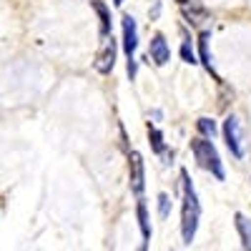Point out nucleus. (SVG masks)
Wrapping results in <instances>:
<instances>
[{"instance_id":"obj_5","label":"nucleus","mask_w":251,"mask_h":251,"mask_svg":"<svg viewBox=\"0 0 251 251\" xmlns=\"http://www.w3.org/2000/svg\"><path fill=\"white\" fill-rule=\"evenodd\" d=\"M113 63H116V40L113 38H106L98 58H96V71L98 73H111L113 71Z\"/></svg>"},{"instance_id":"obj_10","label":"nucleus","mask_w":251,"mask_h":251,"mask_svg":"<svg viewBox=\"0 0 251 251\" xmlns=\"http://www.w3.org/2000/svg\"><path fill=\"white\" fill-rule=\"evenodd\" d=\"M93 8H96V10H98V15H100V30H103V33H108L111 23H108V10H106V5H103V3H98V0H96V3H93Z\"/></svg>"},{"instance_id":"obj_1","label":"nucleus","mask_w":251,"mask_h":251,"mask_svg":"<svg viewBox=\"0 0 251 251\" xmlns=\"http://www.w3.org/2000/svg\"><path fill=\"white\" fill-rule=\"evenodd\" d=\"M181 181H183V206H181V234L183 241L191 244L196 236V226H199V216H201V206L196 199V191L191 181H188V174L181 171Z\"/></svg>"},{"instance_id":"obj_16","label":"nucleus","mask_w":251,"mask_h":251,"mask_svg":"<svg viewBox=\"0 0 251 251\" xmlns=\"http://www.w3.org/2000/svg\"><path fill=\"white\" fill-rule=\"evenodd\" d=\"M176 3H178V5H186V0H176Z\"/></svg>"},{"instance_id":"obj_2","label":"nucleus","mask_w":251,"mask_h":251,"mask_svg":"<svg viewBox=\"0 0 251 251\" xmlns=\"http://www.w3.org/2000/svg\"><path fill=\"white\" fill-rule=\"evenodd\" d=\"M191 151H194V156H196V161H199L201 169L211 171L219 181H224L221 158H219V153H216V149H214V143H211V141H206V138H196V141H191Z\"/></svg>"},{"instance_id":"obj_12","label":"nucleus","mask_w":251,"mask_h":251,"mask_svg":"<svg viewBox=\"0 0 251 251\" xmlns=\"http://www.w3.org/2000/svg\"><path fill=\"white\" fill-rule=\"evenodd\" d=\"M149 138H151V146H153V151L156 153H163V138L156 128H149Z\"/></svg>"},{"instance_id":"obj_9","label":"nucleus","mask_w":251,"mask_h":251,"mask_svg":"<svg viewBox=\"0 0 251 251\" xmlns=\"http://www.w3.org/2000/svg\"><path fill=\"white\" fill-rule=\"evenodd\" d=\"M138 221H141L143 239H149V236H151V228H149V216H146V206H143V201L138 203Z\"/></svg>"},{"instance_id":"obj_6","label":"nucleus","mask_w":251,"mask_h":251,"mask_svg":"<svg viewBox=\"0 0 251 251\" xmlns=\"http://www.w3.org/2000/svg\"><path fill=\"white\" fill-rule=\"evenodd\" d=\"M128 169H131V188H133V194L141 196L143 194V158L141 153H131V163H128Z\"/></svg>"},{"instance_id":"obj_17","label":"nucleus","mask_w":251,"mask_h":251,"mask_svg":"<svg viewBox=\"0 0 251 251\" xmlns=\"http://www.w3.org/2000/svg\"><path fill=\"white\" fill-rule=\"evenodd\" d=\"M113 3H116V5H121V3H123V0H113Z\"/></svg>"},{"instance_id":"obj_15","label":"nucleus","mask_w":251,"mask_h":251,"mask_svg":"<svg viewBox=\"0 0 251 251\" xmlns=\"http://www.w3.org/2000/svg\"><path fill=\"white\" fill-rule=\"evenodd\" d=\"M181 55H183V60H186V63H194V53H191V48H188V43H183Z\"/></svg>"},{"instance_id":"obj_13","label":"nucleus","mask_w":251,"mask_h":251,"mask_svg":"<svg viewBox=\"0 0 251 251\" xmlns=\"http://www.w3.org/2000/svg\"><path fill=\"white\" fill-rule=\"evenodd\" d=\"M199 128H201V133L211 136V138H214V133H216V126H214V121H208V118H199Z\"/></svg>"},{"instance_id":"obj_11","label":"nucleus","mask_w":251,"mask_h":251,"mask_svg":"<svg viewBox=\"0 0 251 251\" xmlns=\"http://www.w3.org/2000/svg\"><path fill=\"white\" fill-rule=\"evenodd\" d=\"M199 46H201V60H203V66L211 71V58H208V35L203 33L201 40H199Z\"/></svg>"},{"instance_id":"obj_3","label":"nucleus","mask_w":251,"mask_h":251,"mask_svg":"<svg viewBox=\"0 0 251 251\" xmlns=\"http://www.w3.org/2000/svg\"><path fill=\"white\" fill-rule=\"evenodd\" d=\"M224 136H226V143L231 153L236 158L244 156V126H241V118L239 116H228L226 123H224Z\"/></svg>"},{"instance_id":"obj_14","label":"nucleus","mask_w":251,"mask_h":251,"mask_svg":"<svg viewBox=\"0 0 251 251\" xmlns=\"http://www.w3.org/2000/svg\"><path fill=\"white\" fill-rule=\"evenodd\" d=\"M158 201H161V216H169V196H158Z\"/></svg>"},{"instance_id":"obj_7","label":"nucleus","mask_w":251,"mask_h":251,"mask_svg":"<svg viewBox=\"0 0 251 251\" xmlns=\"http://www.w3.org/2000/svg\"><path fill=\"white\" fill-rule=\"evenodd\" d=\"M149 55H151V60L156 63V66H166V63H169L171 50H169V43H166L163 35H153L151 48H149Z\"/></svg>"},{"instance_id":"obj_4","label":"nucleus","mask_w":251,"mask_h":251,"mask_svg":"<svg viewBox=\"0 0 251 251\" xmlns=\"http://www.w3.org/2000/svg\"><path fill=\"white\" fill-rule=\"evenodd\" d=\"M136 48H138L136 23H133L131 15H123V50H126V55H128V75H131V78H133V73H136V63H133Z\"/></svg>"},{"instance_id":"obj_8","label":"nucleus","mask_w":251,"mask_h":251,"mask_svg":"<svg viewBox=\"0 0 251 251\" xmlns=\"http://www.w3.org/2000/svg\"><path fill=\"white\" fill-rule=\"evenodd\" d=\"M236 228H239V236L244 249H251V221L244 214H236Z\"/></svg>"}]
</instances>
